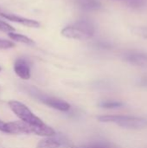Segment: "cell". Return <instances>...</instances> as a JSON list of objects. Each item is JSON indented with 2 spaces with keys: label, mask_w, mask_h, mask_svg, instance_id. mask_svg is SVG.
I'll return each instance as SVG.
<instances>
[{
  "label": "cell",
  "mask_w": 147,
  "mask_h": 148,
  "mask_svg": "<svg viewBox=\"0 0 147 148\" xmlns=\"http://www.w3.org/2000/svg\"><path fill=\"white\" fill-rule=\"evenodd\" d=\"M4 133L12 134H36L39 136H46L50 137L55 134V130L45 125H32L28 124L23 121H14L8 122L4 125Z\"/></svg>",
  "instance_id": "obj_1"
},
{
  "label": "cell",
  "mask_w": 147,
  "mask_h": 148,
  "mask_svg": "<svg viewBox=\"0 0 147 148\" xmlns=\"http://www.w3.org/2000/svg\"><path fill=\"white\" fill-rule=\"evenodd\" d=\"M98 121L103 123H114L120 127L139 130L147 127V120L133 115H101Z\"/></svg>",
  "instance_id": "obj_2"
},
{
  "label": "cell",
  "mask_w": 147,
  "mask_h": 148,
  "mask_svg": "<svg viewBox=\"0 0 147 148\" xmlns=\"http://www.w3.org/2000/svg\"><path fill=\"white\" fill-rule=\"evenodd\" d=\"M94 25L89 21L82 20L65 27L62 30V35L70 39L88 40L94 35Z\"/></svg>",
  "instance_id": "obj_3"
},
{
  "label": "cell",
  "mask_w": 147,
  "mask_h": 148,
  "mask_svg": "<svg viewBox=\"0 0 147 148\" xmlns=\"http://www.w3.org/2000/svg\"><path fill=\"white\" fill-rule=\"evenodd\" d=\"M9 107L11 111L23 122L32 125H42L43 122L36 116L31 110L23 103L19 102L17 101H9Z\"/></svg>",
  "instance_id": "obj_4"
},
{
  "label": "cell",
  "mask_w": 147,
  "mask_h": 148,
  "mask_svg": "<svg viewBox=\"0 0 147 148\" xmlns=\"http://www.w3.org/2000/svg\"><path fill=\"white\" fill-rule=\"evenodd\" d=\"M123 59L137 67H147V53L140 50H128L123 54Z\"/></svg>",
  "instance_id": "obj_5"
},
{
  "label": "cell",
  "mask_w": 147,
  "mask_h": 148,
  "mask_svg": "<svg viewBox=\"0 0 147 148\" xmlns=\"http://www.w3.org/2000/svg\"><path fill=\"white\" fill-rule=\"evenodd\" d=\"M0 16L3 18H5L7 20H10L11 22H15V23L23 24V25H24L26 27H29V28H38L40 26V23L36 20L29 19V18L23 17L20 16H16L12 13L3 12L2 10H0Z\"/></svg>",
  "instance_id": "obj_6"
},
{
  "label": "cell",
  "mask_w": 147,
  "mask_h": 148,
  "mask_svg": "<svg viewBox=\"0 0 147 148\" xmlns=\"http://www.w3.org/2000/svg\"><path fill=\"white\" fill-rule=\"evenodd\" d=\"M14 71L23 80H29L30 78V68L24 58H18L15 61Z\"/></svg>",
  "instance_id": "obj_7"
},
{
  "label": "cell",
  "mask_w": 147,
  "mask_h": 148,
  "mask_svg": "<svg viewBox=\"0 0 147 148\" xmlns=\"http://www.w3.org/2000/svg\"><path fill=\"white\" fill-rule=\"evenodd\" d=\"M40 99L45 105H47L54 109L62 111V112L68 111L70 109V105L62 100H60V99H57L55 97H50V96H42Z\"/></svg>",
  "instance_id": "obj_8"
},
{
  "label": "cell",
  "mask_w": 147,
  "mask_h": 148,
  "mask_svg": "<svg viewBox=\"0 0 147 148\" xmlns=\"http://www.w3.org/2000/svg\"><path fill=\"white\" fill-rule=\"evenodd\" d=\"M76 2L85 10H97L101 7L100 0H76Z\"/></svg>",
  "instance_id": "obj_9"
},
{
  "label": "cell",
  "mask_w": 147,
  "mask_h": 148,
  "mask_svg": "<svg viewBox=\"0 0 147 148\" xmlns=\"http://www.w3.org/2000/svg\"><path fill=\"white\" fill-rule=\"evenodd\" d=\"M61 143L51 138H46L40 140L37 144V148H60Z\"/></svg>",
  "instance_id": "obj_10"
},
{
  "label": "cell",
  "mask_w": 147,
  "mask_h": 148,
  "mask_svg": "<svg viewBox=\"0 0 147 148\" xmlns=\"http://www.w3.org/2000/svg\"><path fill=\"white\" fill-rule=\"evenodd\" d=\"M8 34H9L10 38L11 40H13V41L22 42V43H24V44H27V45H34L35 44V42H34V41L32 39H30V38L23 36V35L14 33V32H10Z\"/></svg>",
  "instance_id": "obj_11"
},
{
  "label": "cell",
  "mask_w": 147,
  "mask_h": 148,
  "mask_svg": "<svg viewBox=\"0 0 147 148\" xmlns=\"http://www.w3.org/2000/svg\"><path fill=\"white\" fill-rule=\"evenodd\" d=\"M125 104L122 101H102L100 103V107L102 108H107V109H115V108H122Z\"/></svg>",
  "instance_id": "obj_12"
},
{
  "label": "cell",
  "mask_w": 147,
  "mask_h": 148,
  "mask_svg": "<svg viewBox=\"0 0 147 148\" xmlns=\"http://www.w3.org/2000/svg\"><path fill=\"white\" fill-rule=\"evenodd\" d=\"M126 4L133 10H142L146 5V0H126Z\"/></svg>",
  "instance_id": "obj_13"
},
{
  "label": "cell",
  "mask_w": 147,
  "mask_h": 148,
  "mask_svg": "<svg viewBox=\"0 0 147 148\" xmlns=\"http://www.w3.org/2000/svg\"><path fill=\"white\" fill-rule=\"evenodd\" d=\"M133 33L138 36L147 39V26H135L133 28Z\"/></svg>",
  "instance_id": "obj_14"
},
{
  "label": "cell",
  "mask_w": 147,
  "mask_h": 148,
  "mask_svg": "<svg viewBox=\"0 0 147 148\" xmlns=\"http://www.w3.org/2000/svg\"><path fill=\"white\" fill-rule=\"evenodd\" d=\"M14 30L15 29H14L13 27H11L10 25H9L5 22H3V21L0 20V31L6 32V33H10V32H13Z\"/></svg>",
  "instance_id": "obj_15"
},
{
  "label": "cell",
  "mask_w": 147,
  "mask_h": 148,
  "mask_svg": "<svg viewBox=\"0 0 147 148\" xmlns=\"http://www.w3.org/2000/svg\"><path fill=\"white\" fill-rule=\"evenodd\" d=\"M14 47V43L10 41L0 38V49H6Z\"/></svg>",
  "instance_id": "obj_16"
},
{
  "label": "cell",
  "mask_w": 147,
  "mask_h": 148,
  "mask_svg": "<svg viewBox=\"0 0 147 148\" xmlns=\"http://www.w3.org/2000/svg\"><path fill=\"white\" fill-rule=\"evenodd\" d=\"M139 85L143 87V88H147V75L142 76L139 81Z\"/></svg>",
  "instance_id": "obj_17"
},
{
  "label": "cell",
  "mask_w": 147,
  "mask_h": 148,
  "mask_svg": "<svg viewBox=\"0 0 147 148\" xmlns=\"http://www.w3.org/2000/svg\"><path fill=\"white\" fill-rule=\"evenodd\" d=\"M4 125H5V123L0 120V131L4 132Z\"/></svg>",
  "instance_id": "obj_18"
},
{
  "label": "cell",
  "mask_w": 147,
  "mask_h": 148,
  "mask_svg": "<svg viewBox=\"0 0 147 148\" xmlns=\"http://www.w3.org/2000/svg\"><path fill=\"white\" fill-rule=\"evenodd\" d=\"M84 148H109V147H104V146L96 145V146H91V147H84Z\"/></svg>",
  "instance_id": "obj_19"
},
{
  "label": "cell",
  "mask_w": 147,
  "mask_h": 148,
  "mask_svg": "<svg viewBox=\"0 0 147 148\" xmlns=\"http://www.w3.org/2000/svg\"><path fill=\"white\" fill-rule=\"evenodd\" d=\"M0 71H1V68H0Z\"/></svg>",
  "instance_id": "obj_20"
}]
</instances>
